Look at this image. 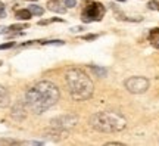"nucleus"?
Segmentation results:
<instances>
[{
    "label": "nucleus",
    "mask_w": 159,
    "mask_h": 146,
    "mask_svg": "<svg viewBox=\"0 0 159 146\" xmlns=\"http://www.w3.org/2000/svg\"><path fill=\"white\" fill-rule=\"evenodd\" d=\"M59 89L52 81H40L25 92L24 103L34 114H43L59 101Z\"/></svg>",
    "instance_id": "1"
},
{
    "label": "nucleus",
    "mask_w": 159,
    "mask_h": 146,
    "mask_svg": "<svg viewBox=\"0 0 159 146\" xmlns=\"http://www.w3.org/2000/svg\"><path fill=\"white\" fill-rule=\"evenodd\" d=\"M65 81L74 101H87L93 95V81L80 68H69L65 73Z\"/></svg>",
    "instance_id": "2"
},
{
    "label": "nucleus",
    "mask_w": 159,
    "mask_h": 146,
    "mask_svg": "<svg viewBox=\"0 0 159 146\" xmlns=\"http://www.w3.org/2000/svg\"><path fill=\"white\" fill-rule=\"evenodd\" d=\"M90 125L102 133H115V131H122L127 127V120L122 114L116 111H102L91 115Z\"/></svg>",
    "instance_id": "3"
},
{
    "label": "nucleus",
    "mask_w": 159,
    "mask_h": 146,
    "mask_svg": "<svg viewBox=\"0 0 159 146\" xmlns=\"http://www.w3.org/2000/svg\"><path fill=\"white\" fill-rule=\"evenodd\" d=\"M105 6L99 2H93L89 6H85V9L81 13V19L83 22H93V21H102L103 15H105Z\"/></svg>",
    "instance_id": "4"
},
{
    "label": "nucleus",
    "mask_w": 159,
    "mask_h": 146,
    "mask_svg": "<svg viewBox=\"0 0 159 146\" xmlns=\"http://www.w3.org/2000/svg\"><path fill=\"white\" fill-rule=\"evenodd\" d=\"M125 89L130 93L134 95H142L149 89V80L146 77H130L128 80H125Z\"/></svg>",
    "instance_id": "5"
},
{
    "label": "nucleus",
    "mask_w": 159,
    "mask_h": 146,
    "mask_svg": "<svg viewBox=\"0 0 159 146\" xmlns=\"http://www.w3.org/2000/svg\"><path fill=\"white\" fill-rule=\"evenodd\" d=\"M52 129L61 130V131H68L69 129H74L75 125L78 124V118L75 115H62V117H57L55 120H52Z\"/></svg>",
    "instance_id": "6"
},
{
    "label": "nucleus",
    "mask_w": 159,
    "mask_h": 146,
    "mask_svg": "<svg viewBox=\"0 0 159 146\" xmlns=\"http://www.w3.org/2000/svg\"><path fill=\"white\" fill-rule=\"evenodd\" d=\"M25 106H24V103H19L18 102L16 105L13 106V109H12V117L15 118V120H18V121H21V120H24L25 118Z\"/></svg>",
    "instance_id": "7"
},
{
    "label": "nucleus",
    "mask_w": 159,
    "mask_h": 146,
    "mask_svg": "<svg viewBox=\"0 0 159 146\" xmlns=\"http://www.w3.org/2000/svg\"><path fill=\"white\" fill-rule=\"evenodd\" d=\"M47 7H49V11L57 12V13H65V12H66L65 3H59L57 0H50V2L47 3Z\"/></svg>",
    "instance_id": "8"
},
{
    "label": "nucleus",
    "mask_w": 159,
    "mask_h": 146,
    "mask_svg": "<svg viewBox=\"0 0 159 146\" xmlns=\"http://www.w3.org/2000/svg\"><path fill=\"white\" fill-rule=\"evenodd\" d=\"M16 18L18 19H22V21H28L30 18L33 16V13L28 11V9H19V11H16Z\"/></svg>",
    "instance_id": "9"
},
{
    "label": "nucleus",
    "mask_w": 159,
    "mask_h": 146,
    "mask_svg": "<svg viewBox=\"0 0 159 146\" xmlns=\"http://www.w3.org/2000/svg\"><path fill=\"white\" fill-rule=\"evenodd\" d=\"M89 67H90V69L96 74L97 77H106V74H108L106 68H100V67H96V65H89Z\"/></svg>",
    "instance_id": "10"
},
{
    "label": "nucleus",
    "mask_w": 159,
    "mask_h": 146,
    "mask_svg": "<svg viewBox=\"0 0 159 146\" xmlns=\"http://www.w3.org/2000/svg\"><path fill=\"white\" fill-rule=\"evenodd\" d=\"M28 24H13L11 27H7V33H18L19 30H27Z\"/></svg>",
    "instance_id": "11"
},
{
    "label": "nucleus",
    "mask_w": 159,
    "mask_h": 146,
    "mask_svg": "<svg viewBox=\"0 0 159 146\" xmlns=\"http://www.w3.org/2000/svg\"><path fill=\"white\" fill-rule=\"evenodd\" d=\"M28 11L33 13V15H37V16H41L43 13H44V9L41 7V6H37V5H31L28 7Z\"/></svg>",
    "instance_id": "12"
},
{
    "label": "nucleus",
    "mask_w": 159,
    "mask_h": 146,
    "mask_svg": "<svg viewBox=\"0 0 159 146\" xmlns=\"http://www.w3.org/2000/svg\"><path fill=\"white\" fill-rule=\"evenodd\" d=\"M9 99V95L3 86H0V105H6V102Z\"/></svg>",
    "instance_id": "13"
},
{
    "label": "nucleus",
    "mask_w": 159,
    "mask_h": 146,
    "mask_svg": "<svg viewBox=\"0 0 159 146\" xmlns=\"http://www.w3.org/2000/svg\"><path fill=\"white\" fill-rule=\"evenodd\" d=\"M41 45H57V46H62L63 41L62 40H40Z\"/></svg>",
    "instance_id": "14"
},
{
    "label": "nucleus",
    "mask_w": 159,
    "mask_h": 146,
    "mask_svg": "<svg viewBox=\"0 0 159 146\" xmlns=\"http://www.w3.org/2000/svg\"><path fill=\"white\" fill-rule=\"evenodd\" d=\"M50 22H63V19L62 18H52V19H47V21H40L39 25H46V24Z\"/></svg>",
    "instance_id": "15"
},
{
    "label": "nucleus",
    "mask_w": 159,
    "mask_h": 146,
    "mask_svg": "<svg viewBox=\"0 0 159 146\" xmlns=\"http://www.w3.org/2000/svg\"><path fill=\"white\" fill-rule=\"evenodd\" d=\"M19 142L11 140V139H0V145H18Z\"/></svg>",
    "instance_id": "16"
},
{
    "label": "nucleus",
    "mask_w": 159,
    "mask_h": 146,
    "mask_svg": "<svg viewBox=\"0 0 159 146\" xmlns=\"http://www.w3.org/2000/svg\"><path fill=\"white\" fill-rule=\"evenodd\" d=\"M15 46V41H7V43H3V45H0V50H5V49H11Z\"/></svg>",
    "instance_id": "17"
},
{
    "label": "nucleus",
    "mask_w": 159,
    "mask_h": 146,
    "mask_svg": "<svg viewBox=\"0 0 159 146\" xmlns=\"http://www.w3.org/2000/svg\"><path fill=\"white\" fill-rule=\"evenodd\" d=\"M149 9H152V11H159V3L158 2H149Z\"/></svg>",
    "instance_id": "18"
},
{
    "label": "nucleus",
    "mask_w": 159,
    "mask_h": 146,
    "mask_svg": "<svg viewBox=\"0 0 159 146\" xmlns=\"http://www.w3.org/2000/svg\"><path fill=\"white\" fill-rule=\"evenodd\" d=\"M150 43H152V46H153V47L159 49V35H156V37H152V39H150Z\"/></svg>",
    "instance_id": "19"
},
{
    "label": "nucleus",
    "mask_w": 159,
    "mask_h": 146,
    "mask_svg": "<svg viewBox=\"0 0 159 146\" xmlns=\"http://www.w3.org/2000/svg\"><path fill=\"white\" fill-rule=\"evenodd\" d=\"M65 6L66 7H75L77 6V0H65Z\"/></svg>",
    "instance_id": "20"
},
{
    "label": "nucleus",
    "mask_w": 159,
    "mask_h": 146,
    "mask_svg": "<svg viewBox=\"0 0 159 146\" xmlns=\"http://www.w3.org/2000/svg\"><path fill=\"white\" fill-rule=\"evenodd\" d=\"M97 34H87V35H83V40H96Z\"/></svg>",
    "instance_id": "21"
},
{
    "label": "nucleus",
    "mask_w": 159,
    "mask_h": 146,
    "mask_svg": "<svg viewBox=\"0 0 159 146\" xmlns=\"http://www.w3.org/2000/svg\"><path fill=\"white\" fill-rule=\"evenodd\" d=\"M6 16V11H5V5L0 2V18H5Z\"/></svg>",
    "instance_id": "22"
},
{
    "label": "nucleus",
    "mask_w": 159,
    "mask_h": 146,
    "mask_svg": "<svg viewBox=\"0 0 159 146\" xmlns=\"http://www.w3.org/2000/svg\"><path fill=\"white\" fill-rule=\"evenodd\" d=\"M156 35H159V28H153L150 31V39H152V37H156Z\"/></svg>",
    "instance_id": "23"
},
{
    "label": "nucleus",
    "mask_w": 159,
    "mask_h": 146,
    "mask_svg": "<svg viewBox=\"0 0 159 146\" xmlns=\"http://www.w3.org/2000/svg\"><path fill=\"white\" fill-rule=\"evenodd\" d=\"M7 33V27H0V34H6Z\"/></svg>",
    "instance_id": "24"
},
{
    "label": "nucleus",
    "mask_w": 159,
    "mask_h": 146,
    "mask_svg": "<svg viewBox=\"0 0 159 146\" xmlns=\"http://www.w3.org/2000/svg\"><path fill=\"white\" fill-rule=\"evenodd\" d=\"M81 30H83V27H74L71 31H72V33H77V31H81Z\"/></svg>",
    "instance_id": "25"
},
{
    "label": "nucleus",
    "mask_w": 159,
    "mask_h": 146,
    "mask_svg": "<svg viewBox=\"0 0 159 146\" xmlns=\"http://www.w3.org/2000/svg\"><path fill=\"white\" fill-rule=\"evenodd\" d=\"M108 145H122L121 142H108Z\"/></svg>",
    "instance_id": "26"
},
{
    "label": "nucleus",
    "mask_w": 159,
    "mask_h": 146,
    "mask_svg": "<svg viewBox=\"0 0 159 146\" xmlns=\"http://www.w3.org/2000/svg\"><path fill=\"white\" fill-rule=\"evenodd\" d=\"M27 2H37V0H27Z\"/></svg>",
    "instance_id": "27"
},
{
    "label": "nucleus",
    "mask_w": 159,
    "mask_h": 146,
    "mask_svg": "<svg viewBox=\"0 0 159 146\" xmlns=\"http://www.w3.org/2000/svg\"><path fill=\"white\" fill-rule=\"evenodd\" d=\"M118 2H125V0H118Z\"/></svg>",
    "instance_id": "28"
},
{
    "label": "nucleus",
    "mask_w": 159,
    "mask_h": 146,
    "mask_svg": "<svg viewBox=\"0 0 159 146\" xmlns=\"http://www.w3.org/2000/svg\"><path fill=\"white\" fill-rule=\"evenodd\" d=\"M2 64H3V62H2V61H0V65H2Z\"/></svg>",
    "instance_id": "29"
}]
</instances>
